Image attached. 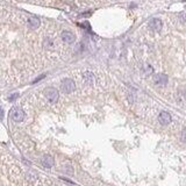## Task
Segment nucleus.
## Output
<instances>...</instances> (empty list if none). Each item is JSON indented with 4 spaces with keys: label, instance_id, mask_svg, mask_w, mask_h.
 I'll use <instances>...</instances> for the list:
<instances>
[{
    "label": "nucleus",
    "instance_id": "obj_7",
    "mask_svg": "<svg viewBox=\"0 0 186 186\" xmlns=\"http://www.w3.org/2000/svg\"><path fill=\"white\" fill-rule=\"evenodd\" d=\"M158 121H160V125L166 126V125H169L170 121H171V115L167 113V112H162V113L160 114V116H158Z\"/></svg>",
    "mask_w": 186,
    "mask_h": 186
},
{
    "label": "nucleus",
    "instance_id": "obj_12",
    "mask_svg": "<svg viewBox=\"0 0 186 186\" xmlns=\"http://www.w3.org/2000/svg\"><path fill=\"white\" fill-rule=\"evenodd\" d=\"M18 97H19V93H14L13 95H11L8 99H9V101H13V100H15L16 98H18Z\"/></svg>",
    "mask_w": 186,
    "mask_h": 186
},
{
    "label": "nucleus",
    "instance_id": "obj_4",
    "mask_svg": "<svg viewBox=\"0 0 186 186\" xmlns=\"http://www.w3.org/2000/svg\"><path fill=\"white\" fill-rule=\"evenodd\" d=\"M153 80L156 85H165L167 83V76L164 74V73H158V74L153 76Z\"/></svg>",
    "mask_w": 186,
    "mask_h": 186
},
{
    "label": "nucleus",
    "instance_id": "obj_14",
    "mask_svg": "<svg viewBox=\"0 0 186 186\" xmlns=\"http://www.w3.org/2000/svg\"><path fill=\"white\" fill-rule=\"evenodd\" d=\"M4 118V109L0 107V119H2Z\"/></svg>",
    "mask_w": 186,
    "mask_h": 186
},
{
    "label": "nucleus",
    "instance_id": "obj_6",
    "mask_svg": "<svg viewBox=\"0 0 186 186\" xmlns=\"http://www.w3.org/2000/svg\"><path fill=\"white\" fill-rule=\"evenodd\" d=\"M60 37H62V40L64 41L65 43H73L76 41V36L71 32H67V30L63 32L62 35H60Z\"/></svg>",
    "mask_w": 186,
    "mask_h": 186
},
{
    "label": "nucleus",
    "instance_id": "obj_10",
    "mask_svg": "<svg viewBox=\"0 0 186 186\" xmlns=\"http://www.w3.org/2000/svg\"><path fill=\"white\" fill-rule=\"evenodd\" d=\"M28 26L30 27L32 29H36L37 27L40 26V20L37 18H29L28 19Z\"/></svg>",
    "mask_w": 186,
    "mask_h": 186
},
{
    "label": "nucleus",
    "instance_id": "obj_1",
    "mask_svg": "<svg viewBox=\"0 0 186 186\" xmlns=\"http://www.w3.org/2000/svg\"><path fill=\"white\" fill-rule=\"evenodd\" d=\"M60 87H62V91L64 93H72L73 91H74V88H76V84H74V81H73L72 79H64L63 81H62V85H60Z\"/></svg>",
    "mask_w": 186,
    "mask_h": 186
},
{
    "label": "nucleus",
    "instance_id": "obj_13",
    "mask_svg": "<svg viewBox=\"0 0 186 186\" xmlns=\"http://www.w3.org/2000/svg\"><path fill=\"white\" fill-rule=\"evenodd\" d=\"M44 77H46V74H42V76H40V77H37V78H36V79H35V80L33 81V84H35L36 81H40V80H41V79H43Z\"/></svg>",
    "mask_w": 186,
    "mask_h": 186
},
{
    "label": "nucleus",
    "instance_id": "obj_9",
    "mask_svg": "<svg viewBox=\"0 0 186 186\" xmlns=\"http://www.w3.org/2000/svg\"><path fill=\"white\" fill-rule=\"evenodd\" d=\"M83 78H84L85 84H87V85H92V84H93V80H94V78H93V73L92 72H90V71L84 72V74H83Z\"/></svg>",
    "mask_w": 186,
    "mask_h": 186
},
{
    "label": "nucleus",
    "instance_id": "obj_5",
    "mask_svg": "<svg viewBox=\"0 0 186 186\" xmlns=\"http://www.w3.org/2000/svg\"><path fill=\"white\" fill-rule=\"evenodd\" d=\"M41 163H42V165L46 167V169H50V167H53V164H55V160L51 156H49V155H46V156H43L42 157V160H41Z\"/></svg>",
    "mask_w": 186,
    "mask_h": 186
},
{
    "label": "nucleus",
    "instance_id": "obj_11",
    "mask_svg": "<svg viewBox=\"0 0 186 186\" xmlns=\"http://www.w3.org/2000/svg\"><path fill=\"white\" fill-rule=\"evenodd\" d=\"M44 46H48V48H51L53 46V41L49 40V39H46V41H44Z\"/></svg>",
    "mask_w": 186,
    "mask_h": 186
},
{
    "label": "nucleus",
    "instance_id": "obj_3",
    "mask_svg": "<svg viewBox=\"0 0 186 186\" xmlns=\"http://www.w3.org/2000/svg\"><path fill=\"white\" fill-rule=\"evenodd\" d=\"M11 118L15 122H21L22 120L25 119V113L22 112V109L18 108V107H14L11 111Z\"/></svg>",
    "mask_w": 186,
    "mask_h": 186
},
{
    "label": "nucleus",
    "instance_id": "obj_2",
    "mask_svg": "<svg viewBox=\"0 0 186 186\" xmlns=\"http://www.w3.org/2000/svg\"><path fill=\"white\" fill-rule=\"evenodd\" d=\"M44 93H46V99L49 100L50 102L55 104V102L58 100V91H57L56 88H53V87H48L46 91H44Z\"/></svg>",
    "mask_w": 186,
    "mask_h": 186
},
{
    "label": "nucleus",
    "instance_id": "obj_8",
    "mask_svg": "<svg viewBox=\"0 0 186 186\" xmlns=\"http://www.w3.org/2000/svg\"><path fill=\"white\" fill-rule=\"evenodd\" d=\"M149 27L155 32H160L162 29V21L160 19H151L149 22Z\"/></svg>",
    "mask_w": 186,
    "mask_h": 186
}]
</instances>
